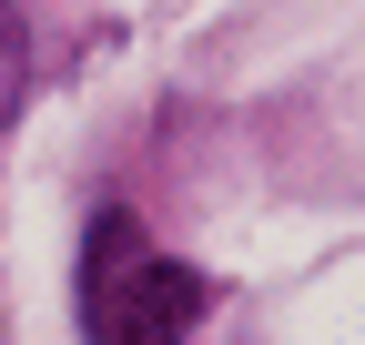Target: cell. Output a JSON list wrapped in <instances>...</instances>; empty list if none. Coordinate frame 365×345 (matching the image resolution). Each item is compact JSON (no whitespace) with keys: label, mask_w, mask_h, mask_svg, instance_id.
I'll return each instance as SVG.
<instances>
[{"label":"cell","mask_w":365,"mask_h":345,"mask_svg":"<svg viewBox=\"0 0 365 345\" xmlns=\"http://www.w3.org/2000/svg\"><path fill=\"white\" fill-rule=\"evenodd\" d=\"M203 315V284L182 264H132L122 284L91 294V345H182Z\"/></svg>","instance_id":"cell-1"}]
</instances>
